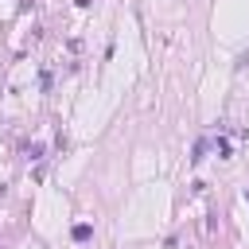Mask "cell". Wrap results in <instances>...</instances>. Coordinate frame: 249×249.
<instances>
[{
    "mask_svg": "<svg viewBox=\"0 0 249 249\" xmlns=\"http://www.w3.org/2000/svg\"><path fill=\"white\" fill-rule=\"evenodd\" d=\"M89 237V226H74V241H86Z\"/></svg>",
    "mask_w": 249,
    "mask_h": 249,
    "instance_id": "1",
    "label": "cell"
}]
</instances>
